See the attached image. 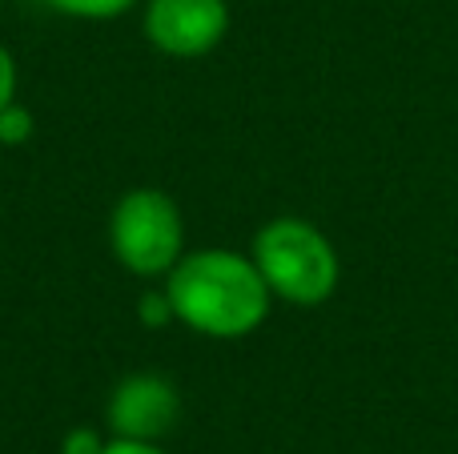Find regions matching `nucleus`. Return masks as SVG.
<instances>
[{"mask_svg":"<svg viewBox=\"0 0 458 454\" xmlns=\"http://www.w3.org/2000/svg\"><path fill=\"white\" fill-rule=\"evenodd\" d=\"M165 294L177 322L206 338H245L266 322L269 286L253 257L233 249H198L165 273Z\"/></svg>","mask_w":458,"mask_h":454,"instance_id":"obj_1","label":"nucleus"},{"mask_svg":"<svg viewBox=\"0 0 458 454\" xmlns=\"http://www.w3.org/2000/svg\"><path fill=\"white\" fill-rule=\"evenodd\" d=\"M253 265L269 294L290 306H322L338 290V254L318 225L301 217H274L253 238Z\"/></svg>","mask_w":458,"mask_h":454,"instance_id":"obj_2","label":"nucleus"},{"mask_svg":"<svg viewBox=\"0 0 458 454\" xmlns=\"http://www.w3.org/2000/svg\"><path fill=\"white\" fill-rule=\"evenodd\" d=\"M109 241L117 262L129 273L141 278H161L169 273L185 254V222L182 209L161 189H129L113 206Z\"/></svg>","mask_w":458,"mask_h":454,"instance_id":"obj_3","label":"nucleus"},{"mask_svg":"<svg viewBox=\"0 0 458 454\" xmlns=\"http://www.w3.org/2000/svg\"><path fill=\"white\" fill-rule=\"evenodd\" d=\"M229 32L225 0H149L145 37L169 56H206Z\"/></svg>","mask_w":458,"mask_h":454,"instance_id":"obj_4","label":"nucleus"},{"mask_svg":"<svg viewBox=\"0 0 458 454\" xmlns=\"http://www.w3.org/2000/svg\"><path fill=\"white\" fill-rule=\"evenodd\" d=\"M182 418V399H177L174 383L157 374H129L117 383L109 399V426L113 439H141L157 442L161 434L174 431Z\"/></svg>","mask_w":458,"mask_h":454,"instance_id":"obj_5","label":"nucleus"},{"mask_svg":"<svg viewBox=\"0 0 458 454\" xmlns=\"http://www.w3.org/2000/svg\"><path fill=\"white\" fill-rule=\"evenodd\" d=\"M48 8L64 16H81V21H109V16H121L129 4L137 0H45Z\"/></svg>","mask_w":458,"mask_h":454,"instance_id":"obj_6","label":"nucleus"},{"mask_svg":"<svg viewBox=\"0 0 458 454\" xmlns=\"http://www.w3.org/2000/svg\"><path fill=\"white\" fill-rule=\"evenodd\" d=\"M32 137V113L24 105H4L0 109V145H24Z\"/></svg>","mask_w":458,"mask_h":454,"instance_id":"obj_7","label":"nucleus"},{"mask_svg":"<svg viewBox=\"0 0 458 454\" xmlns=\"http://www.w3.org/2000/svg\"><path fill=\"white\" fill-rule=\"evenodd\" d=\"M137 314H141V326H169V322H177L174 314V302H169V294L161 290V294H145L141 302H137Z\"/></svg>","mask_w":458,"mask_h":454,"instance_id":"obj_8","label":"nucleus"},{"mask_svg":"<svg viewBox=\"0 0 458 454\" xmlns=\"http://www.w3.org/2000/svg\"><path fill=\"white\" fill-rule=\"evenodd\" d=\"M101 450H105V442L93 426H72L61 439V454H101Z\"/></svg>","mask_w":458,"mask_h":454,"instance_id":"obj_9","label":"nucleus"},{"mask_svg":"<svg viewBox=\"0 0 458 454\" xmlns=\"http://www.w3.org/2000/svg\"><path fill=\"white\" fill-rule=\"evenodd\" d=\"M13 101H16V64H13V56H8V48L0 45V109Z\"/></svg>","mask_w":458,"mask_h":454,"instance_id":"obj_10","label":"nucleus"},{"mask_svg":"<svg viewBox=\"0 0 458 454\" xmlns=\"http://www.w3.org/2000/svg\"><path fill=\"white\" fill-rule=\"evenodd\" d=\"M101 454H165L157 442H141V439H113L105 442Z\"/></svg>","mask_w":458,"mask_h":454,"instance_id":"obj_11","label":"nucleus"}]
</instances>
